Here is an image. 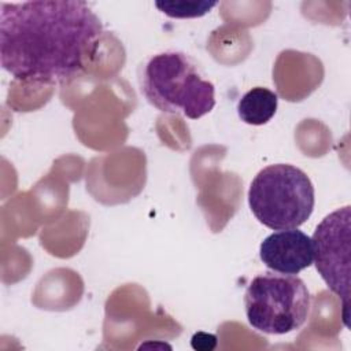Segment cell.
Segmentation results:
<instances>
[{
  "label": "cell",
  "mask_w": 351,
  "mask_h": 351,
  "mask_svg": "<svg viewBox=\"0 0 351 351\" xmlns=\"http://www.w3.org/2000/svg\"><path fill=\"white\" fill-rule=\"evenodd\" d=\"M311 241L315 269L340 299L343 322L350 328L351 207L344 206L326 215L315 228Z\"/></svg>",
  "instance_id": "cell-5"
},
{
  "label": "cell",
  "mask_w": 351,
  "mask_h": 351,
  "mask_svg": "<svg viewBox=\"0 0 351 351\" xmlns=\"http://www.w3.org/2000/svg\"><path fill=\"white\" fill-rule=\"evenodd\" d=\"M259 258L273 271L298 274L313 263L311 237L298 228L274 232L261 243Z\"/></svg>",
  "instance_id": "cell-6"
},
{
  "label": "cell",
  "mask_w": 351,
  "mask_h": 351,
  "mask_svg": "<svg viewBox=\"0 0 351 351\" xmlns=\"http://www.w3.org/2000/svg\"><path fill=\"white\" fill-rule=\"evenodd\" d=\"M217 336L211 333H204V332H197L192 336L191 339V346L193 350L197 351H211L217 347Z\"/></svg>",
  "instance_id": "cell-9"
},
{
  "label": "cell",
  "mask_w": 351,
  "mask_h": 351,
  "mask_svg": "<svg viewBox=\"0 0 351 351\" xmlns=\"http://www.w3.org/2000/svg\"><path fill=\"white\" fill-rule=\"evenodd\" d=\"M248 324L266 335L299 329L310 314L311 296L295 274L266 271L252 278L244 295Z\"/></svg>",
  "instance_id": "cell-4"
},
{
  "label": "cell",
  "mask_w": 351,
  "mask_h": 351,
  "mask_svg": "<svg viewBox=\"0 0 351 351\" xmlns=\"http://www.w3.org/2000/svg\"><path fill=\"white\" fill-rule=\"evenodd\" d=\"M138 82L147 101L162 112L199 119L215 106L214 84L181 51L152 55L141 66Z\"/></svg>",
  "instance_id": "cell-2"
},
{
  "label": "cell",
  "mask_w": 351,
  "mask_h": 351,
  "mask_svg": "<svg viewBox=\"0 0 351 351\" xmlns=\"http://www.w3.org/2000/svg\"><path fill=\"white\" fill-rule=\"evenodd\" d=\"M277 106V93L263 86H255L245 92L239 100L237 114L244 123L261 126L274 117Z\"/></svg>",
  "instance_id": "cell-7"
},
{
  "label": "cell",
  "mask_w": 351,
  "mask_h": 351,
  "mask_svg": "<svg viewBox=\"0 0 351 351\" xmlns=\"http://www.w3.org/2000/svg\"><path fill=\"white\" fill-rule=\"evenodd\" d=\"M155 5L171 18H197L210 12L217 1H155Z\"/></svg>",
  "instance_id": "cell-8"
},
{
  "label": "cell",
  "mask_w": 351,
  "mask_h": 351,
  "mask_svg": "<svg viewBox=\"0 0 351 351\" xmlns=\"http://www.w3.org/2000/svg\"><path fill=\"white\" fill-rule=\"evenodd\" d=\"M104 33L78 0L1 3L0 63L15 80L58 84L81 74Z\"/></svg>",
  "instance_id": "cell-1"
},
{
  "label": "cell",
  "mask_w": 351,
  "mask_h": 351,
  "mask_svg": "<svg viewBox=\"0 0 351 351\" xmlns=\"http://www.w3.org/2000/svg\"><path fill=\"white\" fill-rule=\"evenodd\" d=\"M315 192L308 176L287 163L263 167L248 189L254 217L273 230L299 228L313 214Z\"/></svg>",
  "instance_id": "cell-3"
}]
</instances>
